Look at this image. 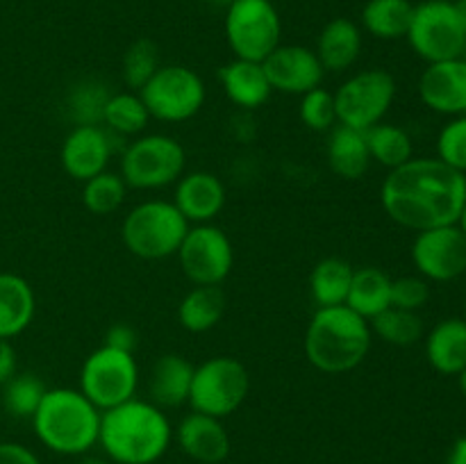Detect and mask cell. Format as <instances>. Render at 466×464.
Returning <instances> with one entry per match:
<instances>
[{
  "label": "cell",
  "instance_id": "cell-42",
  "mask_svg": "<svg viewBox=\"0 0 466 464\" xmlns=\"http://www.w3.org/2000/svg\"><path fill=\"white\" fill-rule=\"evenodd\" d=\"M14 373H16V350L12 339H0V385H5Z\"/></svg>",
  "mask_w": 466,
  "mask_h": 464
},
{
  "label": "cell",
  "instance_id": "cell-17",
  "mask_svg": "<svg viewBox=\"0 0 466 464\" xmlns=\"http://www.w3.org/2000/svg\"><path fill=\"white\" fill-rule=\"evenodd\" d=\"M419 96L432 112L462 116L466 114V62L464 57L432 62L419 80Z\"/></svg>",
  "mask_w": 466,
  "mask_h": 464
},
{
  "label": "cell",
  "instance_id": "cell-34",
  "mask_svg": "<svg viewBox=\"0 0 466 464\" xmlns=\"http://www.w3.org/2000/svg\"><path fill=\"white\" fill-rule=\"evenodd\" d=\"M3 389V405L12 417L32 419L48 387L35 373H14Z\"/></svg>",
  "mask_w": 466,
  "mask_h": 464
},
{
  "label": "cell",
  "instance_id": "cell-39",
  "mask_svg": "<svg viewBox=\"0 0 466 464\" xmlns=\"http://www.w3.org/2000/svg\"><path fill=\"white\" fill-rule=\"evenodd\" d=\"M431 298V287L426 277L403 276L391 280V308L419 312Z\"/></svg>",
  "mask_w": 466,
  "mask_h": 464
},
{
  "label": "cell",
  "instance_id": "cell-15",
  "mask_svg": "<svg viewBox=\"0 0 466 464\" xmlns=\"http://www.w3.org/2000/svg\"><path fill=\"white\" fill-rule=\"evenodd\" d=\"M412 262L426 280H455L466 271V235L458 223L419 232L412 244Z\"/></svg>",
  "mask_w": 466,
  "mask_h": 464
},
{
  "label": "cell",
  "instance_id": "cell-23",
  "mask_svg": "<svg viewBox=\"0 0 466 464\" xmlns=\"http://www.w3.org/2000/svg\"><path fill=\"white\" fill-rule=\"evenodd\" d=\"M36 312L32 285L16 273H0V339H14L30 328Z\"/></svg>",
  "mask_w": 466,
  "mask_h": 464
},
{
  "label": "cell",
  "instance_id": "cell-12",
  "mask_svg": "<svg viewBox=\"0 0 466 464\" xmlns=\"http://www.w3.org/2000/svg\"><path fill=\"white\" fill-rule=\"evenodd\" d=\"M408 41L428 64L458 59L466 48V30L455 5L449 0H426L417 5L408 30Z\"/></svg>",
  "mask_w": 466,
  "mask_h": 464
},
{
  "label": "cell",
  "instance_id": "cell-50",
  "mask_svg": "<svg viewBox=\"0 0 466 464\" xmlns=\"http://www.w3.org/2000/svg\"><path fill=\"white\" fill-rule=\"evenodd\" d=\"M462 57H464V62H466V48H464V55H462Z\"/></svg>",
  "mask_w": 466,
  "mask_h": 464
},
{
  "label": "cell",
  "instance_id": "cell-13",
  "mask_svg": "<svg viewBox=\"0 0 466 464\" xmlns=\"http://www.w3.org/2000/svg\"><path fill=\"white\" fill-rule=\"evenodd\" d=\"M176 255L182 273L200 287H218L235 264L230 237L212 223L189 227Z\"/></svg>",
  "mask_w": 466,
  "mask_h": 464
},
{
  "label": "cell",
  "instance_id": "cell-49",
  "mask_svg": "<svg viewBox=\"0 0 466 464\" xmlns=\"http://www.w3.org/2000/svg\"><path fill=\"white\" fill-rule=\"evenodd\" d=\"M464 321H466V298H464Z\"/></svg>",
  "mask_w": 466,
  "mask_h": 464
},
{
  "label": "cell",
  "instance_id": "cell-14",
  "mask_svg": "<svg viewBox=\"0 0 466 464\" xmlns=\"http://www.w3.org/2000/svg\"><path fill=\"white\" fill-rule=\"evenodd\" d=\"M126 146L123 136L114 135L105 126H76L64 139L59 162L73 180L86 182L107 171L109 159L123 153Z\"/></svg>",
  "mask_w": 466,
  "mask_h": 464
},
{
  "label": "cell",
  "instance_id": "cell-11",
  "mask_svg": "<svg viewBox=\"0 0 466 464\" xmlns=\"http://www.w3.org/2000/svg\"><path fill=\"white\" fill-rule=\"evenodd\" d=\"M396 98V80L390 71L367 68L350 76L335 94L337 121L367 132L382 123Z\"/></svg>",
  "mask_w": 466,
  "mask_h": 464
},
{
  "label": "cell",
  "instance_id": "cell-3",
  "mask_svg": "<svg viewBox=\"0 0 466 464\" xmlns=\"http://www.w3.org/2000/svg\"><path fill=\"white\" fill-rule=\"evenodd\" d=\"M371 326L349 308H319L305 330V355L323 373H346L364 362L371 348Z\"/></svg>",
  "mask_w": 466,
  "mask_h": 464
},
{
  "label": "cell",
  "instance_id": "cell-27",
  "mask_svg": "<svg viewBox=\"0 0 466 464\" xmlns=\"http://www.w3.org/2000/svg\"><path fill=\"white\" fill-rule=\"evenodd\" d=\"M223 312H226V294L221 287L194 285V289L177 305V321L185 330L200 335L212 330L221 321Z\"/></svg>",
  "mask_w": 466,
  "mask_h": 464
},
{
  "label": "cell",
  "instance_id": "cell-1",
  "mask_svg": "<svg viewBox=\"0 0 466 464\" xmlns=\"http://www.w3.org/2000/svg\"><path fill=\"white\" fill-rule=\"evenodd\" d=\"M387 217L408 230L453 226L466 203V177L441 159L412 157L391 168L380 189Z\"/></svg>",
  "mask_w": 466,
  "mask_h": 464
},
{
  "label": "cell",
  "instance_id": "cell-33",
  "mask_svg": "<svg viewBox=\"0 0 466 464\" xmlns=\"http://www.w3.org/2000/svg\"><path fill=\"white\" fill-rule=\"evenodd\" d=\"M371 332L391 346H412L421 339L423 321L417 312L399 308H387L369 321Z\"/></svg>",
  "mask_w": 466,
  "mask_h": 464
},
{
  "label": "cell",
  "instance_id": "cell-21",
  "mask_svg": "<svg viewBox=\"0 0 466 464\" xmlns=\"http://www.w3.org/2000/svg\"><path fill=\"white\" fill-rule=\"evenodd\" d=\"M221 86L226 91L228 100L241 109H258L267 105L273 89L268 85V77L264 73L262 62H248V59H237L226 64L218 71Z\"/></svg>",
  "mask_w": 466,
  "mask_h": 464
},
{
  "label": "cell",
  "instance_id": "cell-46",
  "mask_svg": "<svg viewBox=\"0 0 466 464\" xmlns=\"http://www.w3.org/2000/svg\"><path fill=\"white\" fill-rule=\"evenodd\" d=\"M458 226H460V230H462L464 235H466V203H464V207H462V214H460V218H458Z\"/></svg>",
  "mask_w": 466,
  "mask_h": 464
},
{
  "label": "cell",
  "instance_id": "cell-45",
  "mask_svg": "<svg viewBox=\"0 0 466 464\" xmlns=\"http://www.w3.org/2000/svg\"><path fill=\"white\" fill-rule=\"evenodd\" d=\"M80 464H112L107 458H98V455H85Z\"/></svg>",
  "mask_w": 466,
  "mask_h": 464
},
{
  "label": "cell",
  "instance_id": "cell-28",
  "mask_svg": "<svg viewBox=\"0 0 466 464\" xmlns=\"http://www.w3.org/2000/svg\"><path fill=\"white\" fill-rule=\"evenodd\" d=\"M353 271L346 259L326 257L314 267L309 276V289L312 298L319 308H335V305H346L349 298L350 282H353Z\"/></svg>",
  "mask_w": 466,
  "mask_h": 464
},
{
  "label": "cell",
  "instance_id": "cell-18",
  "mask_svg": "<svg viewBox=\"0 0 466 464\" xmlns=\"http://www.w3.org/2000/svg\"><path fill=\"white\" fill-rule=\"evenodd\" d=\"M173 203L189 226L212 223L226 205V187L214 173L191 171L177 180Z\"/></svg>",
  "mask_w": 466,
  "mask_h": 464
},
{
  "label": "cell",
  "instance_id": "cell-47",
  "mask_svg": "<svg viewBox=\"0 0 466 464\" xmlns=\"http://www.w3.org/2000/svg\"><path fill=\"white\" fill-rule=\"evenodd\" d=\"M458 376H460V389H462V394L466 396V368L464 371H460Z\"/></svg>",
  "mask_w": 466,
  "mask_h": 464
},
{
  "label": "cell",
  "instance_id": "cell-2",
  "mask_svg": "<svg viewBox=\"0 0 466 464\" xmlns=\"http://www.w3.org/2000/svg\"><path fill=\"white\" fill-rule=\"evenodd\" d=\"M171 423L150 400L130 398L100 419L98 444L105 458L116 464H155L171 444Z\"/></svg>",
  "mask_w": 466,
  "mask_h": 464
},
{
  "label": "cell",
  "instance_id": "cell-9",
  "mask_svg": "<svg viewBox=\"0 0 466 464\" xmlns=\"http://www.w3.org/2000/svg\"><path fill=\"white\" fill-rule=\"evenodd\" d=\"M137 387H139V367L135 353L103 344L82 364L80 391L100 412L135 398Z\"/></svg>",
  "mask_w": 466,
  "mask_h": 464
},
{
  "label": "cell",
  "instance_id": "cell-26",
  "mask_svg": "<svg viewBox=\"0 0 466 464\" xmlns=\"http://www.w3.org/2000/svg\"><path fill=\"white\" fill-rule=\"evenodd\" d=\"M346 305L371 321L373 317L391 308V277L378 267L355 268Z\"/></svg>",
  "mask_w": 466,
  "mask_h": 464
},
{
  "label": "cell",
  "instance_id": "cell-10",
  "mask_svg": "<svg viewBox=\"0 0 466 464\" xmlns=\"http://www.w3.org/2000/svg\"><path fill=\"white\" fill-rule=\"evenodd\" d=\"M280 16L271 0H235L226 14V39L237 59L264 62L280 45Z\"/></svg>",
  "mask_w": 466,
  "mask_h": 464
},
{
  "label": "cell",
  "instance_id": "cell-8",
  "mask_svg": "<svg viewBox=\"0 0 466 464\" xmlns=\"http://www.w3.org/2000/svg\"><path fill=\"white\" fill-rule=\"evenodd\" d=\"M137 94L144 100L150 118L164 123H182L194 118L205 105L203 77L189 66L168 64L159 66L157 73L141 86Z\"/></svg>",
  "mask_w": 466,
  "mask_h": 464
},
{
  "label": "cell",
  "instance_id": "cell-29",
  "mask_svg": "<svg viewBox=\"0 0 466 464\" xmlns=\"http://www.w3.org/2000/svg\"><path fill=\"white\" fill-rule=\"evenodd\" d=\"M412 14L410 0H369L362 9V23L378 39H400L408 36Z\"/></svg>",
  "mask_w": 466,
  "mask_h": 464
},
{
  "label": "cell",
  "instance_id": "cell-44",
  "mask_svg": "<svg viewBox=\"0 0 466 464\" xmlns=\"http://www.w3.org/2000/svg\"><path fill=\"white\" fill-rule=\"evenodd\" d=\"M455 12H458V16H460V21H462V25H464V30H466V0H455Z\"/></svg>",
  "mask_w": 466,
  "mask_h": 464
},
{
  "label": "cell",
  "instance_id": "cell-35",
  "mask_svg": "<svg viewBox=\"0 0 466 464\" xmlns=\"http://www.w3.org/2000/svg\"><path fill=\"white\" fill-rule=\"evenodd\" d=\"M127 196V185L118 173L103 171L98 176L89 177L82 189V203L96 217L114 214L123 205Z\"/></svg>",
  "mask_w": 466,
  "mask_h": 464
},
{
  "label": "cell",
  "instance_id": "cell-31",
  "mask_svg": "<svg viewBox=\"0 0 466 464\" xmlns=\"http://www.w3.org/2000/svg\"><path fill=\"white\" fill-rule=\"evenodd\" d=\"M364 135H367L371 159H376L390 171L412 159V136L403 127L391 126V123H378V126L369 127Z\"/></svg>",
  "mask_w": 466,
  "mask_h": 464
},
{
  "label": "cell",
  "instance_id": "cell-40",
  "mask_svg": "<svg viewBox=\"0 0 466 464\" xmlns=\"http://www.w3.org/2000/svg\"><path fill=\"white\" fill-rule=\"evenodd\" d=\"M105 346H112V348L126 350V353H135L137 348V330L130 323H114L105 332Z\"/></svg>",
  "mask_w": 466,
  "mask_h": 464
},
{
  "label": "cell",
  "instance_id": "cell-16",
  "mask_svg": "<svg viewBox=\"0 0 466 464\" xmlns=\"http://www.w3.org/2000/svg\"><path fill=\"white\" fill-rule=\"evenodd\" d=\"M262 68L273 91L291 96H303L321 86L323 73H326L314 50L296 44L278 45L264 59Z\"/></svg>",
  "mask_w": 466,
  "mask_h": 464
},
{
  "label": "cell",
  "instance_id": "cell-25",
  "mask_svg": "<svg viewBox=\"0 0 466 464\" xmlns=\"http://www.w3.org/2000/svg\"><path fill=\"white\" fill-rule=\"evenodd\" d=\"M328 164L344 180L362 177L371 164L367 135L362 130L337 123L330 130V139H328Z\"/></svg>",
  "mask_w": 466,
  "mask_h": 464
},
{
  "label": "cell",
  "instance_id": "cell-7",
  "mask_svg": "<svg viewBox=\"0 0 466 464\" xmlns=\"http://www.w3.org/2000/svg\"><path fill=\"white\" fill-rule=\"evenodd\" d=\"M250 391L248 368L235 358H212L194 368L189 405L194 412L226 419L241 408Z\"/></svg>",
  "mask_w": 466,
  "mask_h": 464
},
{
  "label": "cell",
  "instance_id": "cell-24",
  "mask_svg": "<svg viewBox=\"0 0 466 464\" xmlns=\"http://www.w3.org/2000/svg\"><path fill=\"white\" fill-rule=\"evenodd\" d=\"M428 362L444 376H458L466 368V321L444 318L431 330L426 339Z\"/></svg>",
  "mask_w": 466,
  "mask_h": 464
},
{
  "label": "cell",
  "instance_id": "cell-41",
  "mask_svg": "<svg viewBox=\"0 0 466 464\" xmlns=\"http://www.w3.org/2000/svg\"><path fill=\"white\" fill-rule=\"evenodd\" d=\"M0 464H41L39 458L27 446L16 441H3L0 444Z\"/></svg>",
  "mask_w": 466,
  "mask_h": 464
},
{
  "label": "cell",
  "instance_id": "cell-20",
  "mask_svg": "<svg viewBox=\"0 0 466 464\" xmlns=\"http://www.w3.org/2000/svg\"><path fill=\"white\" fill-rule=\"evenodd\" d=\"M194 368V364L187 358H182V355H162L153 364V371H150L148 378L150 403H155L162 409L180 408V405L189 403Z\"/></svg>",
  "mask_w": 466,
  "mask_h": 464
},
{
  "label": "cell",
  "instance_id": "cell-5",
  "mask_svg": "<svg viewBox=\"0 0 466 464\" xmlns=\"http://www.w3.org/2000/svg\"><path fill=\"white\" fill-rule=\"evenodd\" d=\"M189 221L173 200H144L123 218L126 248L141 259H167L177 253L189 232Z\"/></svg>",
  "mask_w": 466,
  "mask_h": 464
},
{
  "label": "cell",
  "instance_id": "cell-48",
  "mask_svg": "<svg viewBox=\"0 0 466 464\" xmlns=\"http://www.w3.org/2000/svg\"><path fill=\"white\" fill-rule=\"evenodd\" d=\"M221 3H228V5H232V3H235V0H221Z\"/></svg>",
  "mask_w": 466,
  "mask_h": 464
},
{
  "label": "cell",
  "instance_id": "cell-38",
  "mask_svg": "<svg viewBox=\"0 0 466 464\" xmlns=\"http://www.w3.org/2000/svg\"><path fill=\"white\" fill-rule=\"evenodd\" d=\"M437 153H440L437 159L449 164L455 171L466 173V114L446 123L437 139Z\"/></svg>",
  "mask_w": 466,
  "mask_h": 464
},
{
  "label": "cell",
  "instance_id": "cell-37",
  "mask_svg": "<svg viewBox=\"0 0 466 464\" xmlns=\"http://www.w3.org/2000/svg\"><path fill=\"white\" fill-rule=\"evenodd\" d=\"M299 116L305 123V127L314 132H328L337 126V107L335 94L326 91L323 86L308 91L300 96Z\"/></svg>",
  "mask_w": 466,
  "mask_h": 464
},
{
  "label": "cell",
  "instance_id": "cell-32",
  "mask_svg": "<svg viewBox=\"0 0 466 464\" xmlns=\"http://www.w3.org/2000/svg\"><path fill=\"white\" fill-rule=\"evenodd\" d=\"M109 86L103 80L96 77H85V80L76 82L68 91V116L73 118L76 126H103L105 105H107Z\"/></svg>",
  "mask_w": 466,
  "mask_h": 464
},
{
  "label": "cell",
  "instance_id": "cell-22",
  "mask_svg": "<svg viewBox=\"0 0 466 464\" xmlns=\"http://www.w3.org/2000/svg\"><path fill=\"white\" fill-rule=\"evenodd\" d=\"M317 57L326 71H349L362 53V32L350 18H332L317 41Z\"/></svg>",
  "mask_w": 466,
  "mask_h": 464
},
{
  "label": "cell",
  "instance_id": "cell-19",
  "mask_svg": "<svg viewBox=\"0 0 466 464\" xmlns=\"http://www.w3.org/2000/svg\"><path fill=\"white\" fill-rule=\"evenodd\" d=\"M177 444L200 464H218L230 455V435L221 419L191 412L177 426Z\"/></svg>",
  "mask_w": 466,
  "mask_h": 464
},
{
  "label": "cell",
  "instance_id": "cell-6",
  "mask_svg": "<svg viewBox=\"0 0 466 464\" xmlns=\"http://www.w3.org/2000/svg\"><path fill=\"white\" fill-rule=\"evenodd\" d=\"M185 164L187 153L180 141L168 135H144L123 148L121 177L132 189H162L180 180Z\"/></svg>",
  "mask_w": 466,
  "mask_h": 464
},
{
  "label": "cell",
  "instance_id": "cell-30",
  "mask_svg": "<svg viewBox=\"0 0 466 464\" xmlns=\"http://www.w3.org/2000/svg\"><path fill=\"white\" fill-rule=\"evenodd\" d=\"M148 121L150 114L137 91H121V94L109 96L103 114V126L109 132L127 139V136L141 135Z\"/></svg>",
  "mask_w": 466,
  "mask_h": 464
},
{
  "label": "cell",
  "instance_id": "cell-4",
  "mask_svg": "<svg viewBox=\"0 0 466 464\" xmlns=\"http://www.w3.org/2000/svg\"><path fill=\"white\" fill-rule=\"evenodd\" d=\"M103 412L80 389L55 387L32 417L36 437L57 455H86L100 435Z\"/></svg>",
  "mask_w": 466,
  "mask_h": 464
},
{
  "label": "cell",
  "instance_id": "cell-36",
  "mask_svg": "<svg viewBox=\"0 0 466 464\" xmlns=\"http://www.w3.org/2000/svg\"><path fill=\"white\" fill-rule=\"evenodd\" d=\"M159 68V48L150 39H137L123 55V82L139 91Z\"/></svg>",
  "mask_w": 466,
  "mask_h": 464
},
{
  "label": "cell",
  "instance_id": "cell-43",
  "mask_svg": "<svg viewBox=\"0 0 466 464\" xmlns=\"http://www.w3.org/2000/svg\"><path fill=\"white\" fill-rule=\"evenodd\" d=\"M449 464H466V437H462V439H458L453 444V449H451V455H449Z\"/></svg>",
  "mask_w": 466,
  "mask_h": 464
}]
</instances>
